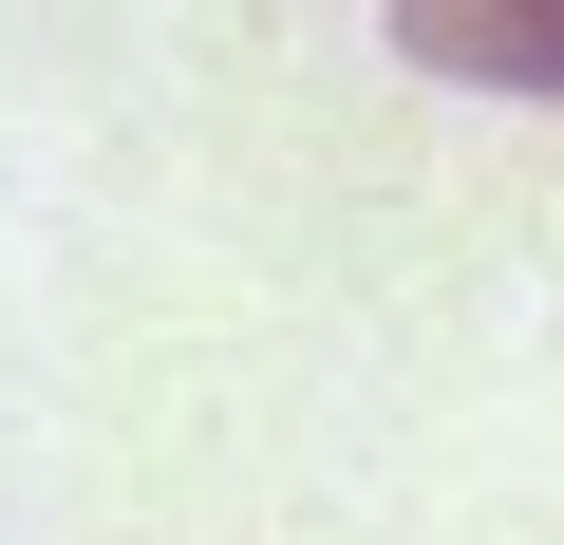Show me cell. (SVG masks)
<instances>
[{"label": "cell", "mask_w": 564, "mask_h": 545, "mask_svg": "<svg viewBox=\"0 0 564 545\" xmlns=\"http://www.w3.org/2000/svg\"><path fill=\"white\" fill-rule=\"evenodd\" d=\"M377 20H395V57H414V76L564 113V0H377Z\"/></svg>", "instance_id": "obj_1"}]
</instances>
